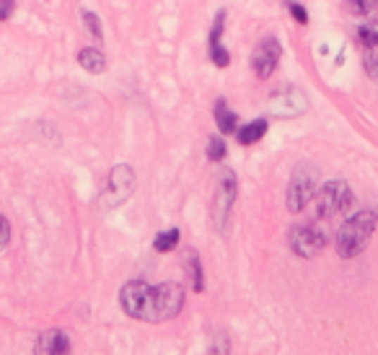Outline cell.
Wrapping results in <instances>:
<instances>
[{
  "instance_id": "22",
  "label": "cell",
  "mask_w": 378,
  "mask_h": 355,
  "mask_svg": "<svg viewBox=\"0 0 378 355\" xmlns=\"http://www.w3.org/2000/svg\"><path fill=\"white\" fill-rule=\"evenodd\" d=\"M210 60H213V65H218V68H228V65H231V52H228L223 44L210 47Z\"/></svg>"
},
{
  "instance_id": "17",
  "label": "cell",
  "mask_w": 378,
  "mask_h": 355,
  "mask_svg": "<svg viewBox=\"0 0 378 355\" xmlns=\"http://www.w3.org/2000/svg\"><path fill=\"white\" fill-rule=\"evenodd\" d=\"M358 42H360L365 49H376L378 47V18H376V21H368V24L360 26V32H358Z\"/></svg>"
},
{
  "instance_id": "18",
  "label": "cell",
  "mask_w": 378,
  "mask_h": 355,
  "mask_svg": "<svg viewBox=\"0 0 378 355\" xmlns=\"http://www.w3.org/2000/svg\"><path fill=\"white\" fill-rule=\"evenodd\" d=\"M81 21L83 26H86V32L94 37V42H104V32H101V21H99V16L94 13V11H81Z\"/></svg>"
},
{
  "instance_id": "5",
  "label": "cell",
  "mask_w": 378,
  "mask_h": 355,
  "mask_svg": "<svg viewBox=\"0 0 378 355\" xmlns=\"http://www.w3.org/2000/svg\"><path fill=\"white\" fill-rule=\"evenodd\" d=\"M135 182H137V179H135V171H132V166H127V163L114 166V169L109 171L106 187H104V192H101V200H99L101 210L120 208L122 202H125L130 194H132V189H135Z\"/></svg>"
},
{
  "instance_id": "25",
  "label": "cell",
  "mask_w": 378,
  "mask_h": 355,
  "mask_svg": "<svg viewBox=\"0 0 378 355\" xmlns=\"http://www.w3.org/2000/svg\"><path fill=\"white\" fill-rule=\"evenodd\" d=\"M16 11V0H0V21H8Z\"/></svg>"
},
{
  "instance_id": "23",
  "label": "cell",
  "mask_w": 378,
  "mask_h": 355,
  "mask_svg": "<svg viewBox=\"0 0 378 355\" xmlns=\"http://www.w3.org/2000/svg\"><path fill=\"white\" fill-rule=\"evenodd\" d=\"M288 11H290V16L296 18L298 24H308V13H306V8H303L301 3H293V0H288Z\"/></svg>"
},
{
  "instance_id": "11",
  "label": "cell",
  "mask_w": 378,
  "mask_h": 355,
  "mask_svg": "<svg viewBox=\"0 0 378 355\" xmlns=\"http://www.w3.org/2000/svg\"><path fill=\"white\" fill-rule=\"evenodd\" d=\"M34 355H70V340L60 330H47L37 337Z\"/></svg>"
},
{
  "instance_id": "2",
  "label": "cell",
  "mask_w": 378,
  "mask_h": 355,
  "mask_svg": "<svg viewBox=\"0 0 378 355\" xmlns=\"http://www.w3.org/2000/svg\"><path fill=\"white\" fill-rule=\"evenodd\" d=\"M316 187H319V169L314 163H298L288 182V192H285V205L290 213H301L308 202L316 197Z\"/></svg>"
},
{
  "instance_id": "15",
  "label": "cell",
  "mask_w": 378,
  "mask_h": 355,
  "mask_svg": "<svg viewBox=\"0 0 378 355\" xmlns=\"http://www.w3.org/2000/svg\"><path fill=\"white\" fill-rule=\"evenodd\" d=\"M187 270H189V280H192V291H194V293H202V291H205V278H202V265H200V257H197V251H194V249L187 251Z\"/></svg>"
},
{
  "instance_id": "8",
  "label": "cell",
  "mask_w": 378,
  "mask_h": 355,
  "mask_svg": "<svg viewBox=\"0 0 378 355\" xmlns=\"http://www.w3.org/2000/svg\"><path fill=\"white\" fill-rule=\"evenodd\" d=\"M267 109L272 117L277 120H293V117H301V114L308 109V99L306 94L296 86H285V89L275 91L270 101H267Z\"/></svg>"
},
{
  "instance_id": "19",
  "label": "cell",
  "mask_w": 378,
  "mask_h": 355,
  "mask_svg": "<svg viewBox=\"0 0 378 355\" xmlns=\"http://www.w3.org/2000/svg\"><path fill=\"white\" fill-rule=\"evenodd\" d=\"M223 29H225V11H218L215 21L210 26V37H208V44L210 47H218V44H223Z\"/></svg>"
},
{
  "instance_id": "20",
  "label": "cell",
  "mask_w": 378,
  "mask_h": 355,
  "mask_svg": "<svg viewBox=\"0 0 378 355\" xmlns=\"http://www.w3.org/2000/svg\"><path fill=\"white\" fill-rule=\"evenodd\" d=\"M205 154H208L210 161H223V158H225V140H223V137H218V135L210 137L208 151H205Z\"/></svg>"
},
{
  "instance_id": "7",
  "label": "cell",
  "mask_w": 378,
  "mask_h": 355,
  "mask_svg": "<svg viewBox=\"0 0 378 355\" xmlns=\"http://www.w3.org/2000/svg\"><path fill=\"white\" fill-rule=\"evenodd\" d=\"M151 296H153V285H148L143 280L127 282L120 291L122 311L127 316H132V319L148 322L151 319Z\"/></svg>"
},
{
  "instance_id": "26",
  "label": "cell",
  "mask_w": 378,
  "mask_h": 355,
  "mask_svg": "<svg viewBox=\"0 0 378 355\" xmlns=\"http://www.w3.org/2000/svg\"><path fill=\"white\" fill-rule=\"evenodd\" d=\"M373 216H376V223H378V205H376V210H373Z\"/></svg>"
},
{
  "instance_id": "6",
  "label": "cell",
  "mask_w": 378,
  "mask_h": 355,
  "mask_svg": "<svg viewBox=\"0 0 378 355\" xmlns=\"http://www.w3.org/2000/svg\"><path fill=\"white\" fill-rule=\"evenodd\" d=\"M234 202H236V174L231 169H223L220 177H218L215 197H213V223H215V228L220 234L228 231Z\"/></svg>"
},
{
  "instance_id": "4",
  "label": "cell",
  "mask_w": 378,
  "mask_h": 355,
  "mask_svg": "<svg viewBox=\"0 0 378 355\" xmlns=\"http://www.w3.org/2000/svg\"><path fill=\"white\" fill-rule=\"evenodd\" d=\"M184 306V288L179 282H161L151 296V319L148 322H169Z\"/></svg>"
},
{
  "instance_id": "16",
  "label": "cell",
  "mask_w": 378,
  "mask_h": 355,
  "mask_svg": "<svg viewBox=\"0 0 378 355\" xmlns=\"http://www.w3.org/2000/svg\"><path fill=\"white\" fill-rule=\"evenodd\" d=\"M179 239H182V234H179V228H169V231H161V234L153 239V249L161 251V254H166V251H174L179 247Z\"/></svg>"
},
{
  "instance_id": "1",
  "label": "cell",
  "mask_w": 378,
  "mask_h": 355,
  "mask_svg": "<svg viewBox=\"0 0 378 355\" xmlns=\"http://www.w3.org/2000/svg\"><path fill=\"white\" fill-rule=\"evenodd\" d=\"M376 231V216L370 210H360L339 226L337 236H334V247H337V254L342 259H353L358 257L365 247H368L370 236Z\"/></svg>"
},
{
  "instance_id": "12",
  "label": "cell",
  "mask_w": 378,
  "mask_h": 355,
  "mask_svg": "<svg viewBox=\"0 0 378 355\" xmlns=\"http://www.w3.org/2000/svg\"><path fill=\"white\" fill-rule=\"evenodd\" d=\"M78 65H81L86 73L99 75L106 70V57H104V52L96 47H83L81 52H78Z\"/></svg>"
},
{
  "instance_id": "14",
  "label": "cell",
  "mask_w": 378,
  "mask_h": 355,
  "mask_svg": "<svg viewBox=\"0 0 378 355\" xmlns=\"http://www.w3.org/2000/svg\"><path fill=\"white\" fill-rule=\"evenodd\" d=\"M267 120H251L249 125H244V127L236 130V137H239V143L241 146H254V143H259L262 137L267 135Z\"/></svg>"
},
{
  "instance_id": "9",
  "label": "cell",
  "mask_w": 378,
  "mask_h": 355,
  "mask_svg": "<svg viewBox=\"0 0 378 355\" xmlns=\"http://www.w3.org/2000/svg\"><path fill=\"white\" fill-rule=\"evenodd\" d=\"M324 244H327V239L322 231L308 226V223H298L290 228V249L301 259H314L316 254H322Z\"/></svg>"
},
{
  "instance_id": "13",
  "label": "cell",
  "mask_w": 378,
  "mask_h": 355,
  "mask_svg": "<svg viewBox=\"0 0 378 355\" xmlns=\"http://www.w3.org/2000/svg\"><path fill=\"white\" fill-rule=\"evenodd\" d=\"M215 125L223 135H234L236 130H239V117H236V112L228 109L225 99H218L215 101Z\"/></svg>"
},
{
  "instance_id": "10",
  "label": "cell",
  "mask_w": 378,
  "mask_h": 355,
  "mask_svg": "<svg viewBox=\"0 0 378 355\" xmlns=\"http://www.w3.org/2000/svg\"><path fill=\"white\" fill-rule=\"evenodd\" d=\"M280 57H282V44L275 37H265V39L259 42L257 47H254V55H251V68H254L257 78H270L275 73L277 63H280Z\"/></svg>"
},
{
  "instance_id": "3",
  "label": "cell",
  "mask_w": 378,
  "mask_h": 355,
  "mask_svg": "<svg viewBox=\"0 0 378 355\" xmlns=\"http://www.w3.org/2000/svg\"><path fill=\"white\" fill-rule=\"evenodd\" d=\"M314 208H316V218L319 220H329L334 216H342L347 210L353 208V192L347 187L345 179H334V182H327V185L319 189V194L314 197Z\"/></svg>"
},
{
  "instance_id": "21",
  "label": "cell",
  "mask_w": 378,
  "mask_h": 355,
  "mask_svg": "<svg viewBox=\"0 0 378 355\" xmlns=\"http://www.w3.org/2000/svg\"><path fill=\"white\" fill-rule=\"evenodd\" d=\"M350 6H353L355 16L368 18L370 13H376V8H378V0H350Z\"/></svg>"
},
{
  "instance_id": "24",
  "label": "cell",
  "mask_w": 378,
  "mask_h": 355,
  "mask_svg": "<svg viewBox=\"0 0 378 355\" xmlns=\"http://www.w3.org/2000/svg\"><path fill=\"white\" fill-rule=\"evenodd\" d=\"M8 242H11V223L0 216V251L8 247Z\"/></svg>"
}]
</instances>
